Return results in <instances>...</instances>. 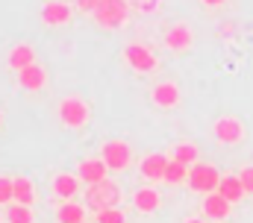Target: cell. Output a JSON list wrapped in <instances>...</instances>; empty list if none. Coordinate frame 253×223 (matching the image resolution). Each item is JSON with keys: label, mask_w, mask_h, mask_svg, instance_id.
Returning <instances> with one entry per match:
<instances>
[{"label": "cell", "mask_w": 253, "mask_h": 223, "mask_svg": "<svg viewBox=\"0 0 253 223\" xmlns=\"http://www.w3.org/2000/svg\"><path fill=\"white\" fill-rule=\"evenodd\" d=\"M121 203V191L112 179H103L97 185H88L85 191V206L94 209V212H103V209H115Z\"/></svg>", "instance_id": "obj_1"}, {"label": "cell", "mask_w": 253, "mask_h": 223, "mask_svg": "<svg viewBox=\"0 0 253 223\" xmlns=\"http://www.w3.org/2000/svg\"><path fill=\"white\" fill-rule=\"evenodd\" d=\"M221 173L212 165H194L189 170V188L194 194H215L218 185H221Z\"/></svg>", "instance_id": "obj_2"}, {"label": "cell", "mask_w": 253, "mask_h": 223, "mask_svg": "<svg viewBox=\"0 0 253 223\" xmlns=\"http://www.w3.org/2000/svg\"><path fill=\"white\" fill-rule=\"evenodd\" d=\"M91 15H94V21H97L100 27L115 30V27H121L126 21V3L124 0H100Z\"/></svg>", "instance_id": "obj_3"}, {"label": "cell", "mask_w": 253, "mask_h": 223, "mask_svg": "<svg viewBox=\"0 0 253 223\" xmlns=\"http://www.w3.org/2000/svg\"><path fill=\"white\" fill-rule=\"evenodd\" d=\"M103 162L109 170H124L129 165V159H132V150H129V144L124 141H109V144H103Z\"/></svg>", "instance_id": "obj_4"}, {"label": "cell", "mask_w": 253, "mask_h": 223, "mask_svg": "<svg viewBox=\"0 0 253 223\" xmlns=\"http://www.w3.org/2000/svg\"><path fill=\"white\" fill-rule=\"evenodd\" d=\"M59 117H62L65 126H83L85 120H88V109H85V103L83 100H77V97H68L62 100V106H59Z\"/></svg>", "instance_id": "obj_5"}, {"label": "cell", "mask_w": 253, "mask_h": 223, "mask_svg": "<svg viewBox=\"0 0 253 223\" xmlns=\"http://www.w3.org/2000/svg\"><path fill=\"white\" fill-rule=\"evenodd\" d=\"M126 62L135 68V71H141V74H147V71H153L156 68V56L150 53L147 47H141V44H129L124 50Z\"/></svg>", "instance_id": "obj_6"}, {"label": "cell", "mask_w": 253, "mask_h": 223, "mask_svg": "<svg viewBox=\"0 0 253 223\" xmlns=\"http://www.w3.org/2000/svg\"><path fill=\"white\" fill-rule=\"evenodd\" d=\"M230 200H224L218 191L215 194H206V200H203V215H206V221H227L230 218Z\"/></svg>", "instance_id": "obj_7"}, {"label": "cell", "mask_w": 253, "mask_h": 223, "mask_svg": "<svg viewBox=\"0 0 253 223\" xmlns=\"http://www.w3.org/2000/svg\"><path fill=\"white\" fill-rule=\"evenodd\" d=\"M242 123L239 120H233V117H221L218 123H215V138L221 141V144H236L239 138H242Z\"/></svg>", "instance_id": "obj_8"}, {"label": "cell", "mask_w": 253, "mask_h": 223, "mask_svg": "<svg viewBox=\"0 0 253 223\" xmlns=\"http://www.w3.org/2000/svg\"><path fill=\"white\" fill-rule=\"evenodd\" d=\"M106 170H109V167H106L103 159H88V162L80 165V179L88 182V185H97V182L106 179Z\"/></svg>", "instance_id": "obj_9"}, {"label": "cell", "mask_w": 253, "mask_h": 223, "mask_svg": "<svg viewBox=\"0 0 253 223\" xmlns=\"http://www.w3.org/2000/svg\"><path fill=\"white\" fill-rule=\"evenodd\" d=\"M165 167H168V159L162 153H153L141 162V176L144 179H165Z\"/></svg>", "instance_id": "obj_10"}, {"label": "cell", "mask_w": 253, "mask_h": 223, "mask_svg": "<svg viewBox=\"0 0 253 223\" xmlns=\"http://www.w3.org/2000/svg\"><path fill=\"white\" fill-rule=\"evenodd\" d=\"M177 100H180V91H177L174 82H162V85L153 88V103H156V106L171 109V106H177Z\"/></svg>", "instance_id": "obj_11"}, {"label": "cell", "mask_w": 253, "mask_h": 223, "mask_svg": "<svg viewBox=\"0 0 253 223\" xmlns=\"http://www.w3.org/2000/svg\"><path fill=\"white\" fill-rule=\"evenodd\" d=\"M218 194H221L224 200H230V203H239L248 191H245V185H242V179H239V176H224V179H221V185H218Z\"/></svg>", "instance_id": "obj_12"}, {"label": "cell", "mask_w": 253, "mask_h": 223, "mask_svg": "<svg viewBox=\"0 0 253 223\" xmlns=\"http://www.w3.org/2000/svg\"><path fill=\"white\" fill-rule=\"evenodd\" d=\"M18 82H21L27 91H39V88L44 85V71H42L39 65H30V68L18 71Z\"/></svg>", "instance_id": "obj_13"}, {"label": "cell", "mask_w": 253, "mask_h": 223, "mask_svg": "<svg viewBox=\"0 0 253 223\" xmlns=\"http://www.w3.org/2000/svg\"><path fill=\"white\" fill-rule=\"evenodd\" d=\"M71 18V9L65 6V3H44V9H42V21L44 24H65Z\"/></svg>", "instance_id": "obj_14"}, {"label": "cell", "mask_w": 253, "mask_h": 223, "mask_svg": "<svg viewBox=\"0 0 253 223\" xmlns=\"http://www.w3.org/2000/svg\"><path fill=\"white\" fill-rule=\"evenodd\" d=\"M30 65H36V53H33V47H27V44H18V47L9 53V68H15V71H24V68H30Z\"/></svg>", "instance_id": "obj_15"}, {"label": "cell", "mask_w": 253, "mask_h": 223, "mask_svg": "<svg viewBox=\"0 0 253 223\" xmlns=\"http://www.w3.org/2000/svg\"><path fill=\"white\" fill-rule=\"evenodd\" d=\"M132 203H135L138 212H156V209H159V194H156L153 188H141V191H135Z\"/></svg>", "instance_id": "obj_16"}, {"label": "cell", "mask_w": 253, "mask_h": 223, "mask_svg": "<svg viewBox=\"0 0 253 223\" xmlns=\"http://www.w3.org/2000/svg\"><path fill=\"white\" fill-rule=\"evenodd\" d=\"M77 188H80V182H77L74 176H68V173H59V176L53 179V194L62 197V200H71V197L77 194Z\"/></svg>", "instance_id": "obj_17"}, {"label": "cell", "mask_w": 253, "mask_h": 223, "mask_svg": "<svg viewBox=\"0 0 253 223\" xmlns=\"http://www.w3.org/2000/svg\"><path fill=\"white\" fill-rule=\"evenodd\" d=\"M165 44H168L171 50H186V47L191 44L189 27H174V30H168V36H165Z\"/></svg>", "instance_id": "obj_18"}, {"label": "cell", "mask_w": 253, "mask_h": 223, "mask_svg": "<svg viewBox=\"0 0 253 223\" xmlns=\"http://www.w3.org/2000/svg\"><path fill=\"white\" fill-rule=\"evenodd\" d=\"M56 218H59V223H83L85 209H83L80 203H65V206H59Z\"/></svg>", "instance_id": "obj_19"}, {"label": "cell", "mask_w": 253, "mask_h": 223, "mask_svg": "<svg viewBox=\"0 0 253 223\" xmlns=\"http://www.w3.org/2000/svg\"><path fill=\"white\" fill-rule=\"evenodd\" d=\"M33 197H36L33 182H30V179H24V176H18V179H15V203L30 206V203H33Z\"/></svg>", "instance_id": "obj_20"}, {"label": "cell", "mask_w": 253, "mask_h": 223, "mask_svg": "<svg viewBox=\"0 0 253 223\" xmlns=\"http://www.w3.org/2000/svg\"><path fill=\"white\" fill-rule=\"evenodd\" d=\"M183 179H189V167L183 165V162H168V167H165V179L162 182H171V185H177V182H183Z\"/></svg>", "instance_id": "obj_21"}, {"label": "cell", "mask_w": 253, "mask_h": 223, "mask_svg": "<svg viewBox=\"0 0 253 223\" xmlns=\"http://www.w3.org/2000/svg\"><path fill=\"white\" fill-rule=\"evenodd\" d=\"M6 218H9V223H33V209H30V206L15 203V206H9Z\"/></svg>", "instance_id": "obj_22"}, {"label": "cell", "mask_w": 253, "mask_h": 223, "mask_svg": "<svg viewBox=\"0 0 253 223\" xmlns=\"http://www.w3.org/2000/svg\"><path fill=\"white\" fill-rule=\"evenodd\" d=\"M174 159L177 162H183V165H197V147L194 144H180L177 150H174Z\"/></svg>", "instance_id": "obj_23"}, {"label": "cell", "mask_w": 253, "mask_h": 223, "mask_svg": "<svg viewBox=\"0 0 253 223\" xmlns=\"http://www.w3.org/2000/svg\"><path fill=\"white\" fill-rule=\"evenodd\" d=\"M97 223H126V218L121 209H103L97 212Z\"/></svg>", "instance_id": "obj_24"}, {"label": "cell", "mask_w": 253, "mask_h": 223, "mask_svg": "<svg viewBox=\"0 0 253 223\" xmlns=\"http://www.w3.org/2000/svg\"><path fill=\"white\" fill-rule=\"evenodd\" d=\"M15 200V179L0 176V203H12Z\"/></svg>", "instance_id": "obj_25"}, {"label": "cell", "mask_w": 253, "mask_h": 223, "mask_svg": "<svg viewBox=\"0 0 253 223\" xmlns=\"http://www.w3.org/2000/svg\"><path fill=\"white\" fill-rule=\"evenodd\" d=\"M239 179H242L245 191H248V194H253V167H245V170L239 173Z\"/></svg>", "instance_id": "obj_26"}, {"label": "cell", "mask_w": 253, "mask_h": 223, "mask_svg": "<svg viewBox=\"0 0 253 223\" xmlns=\"http://www.w3.org/2000/svg\"><path fill=\"white\" fill-rule=\"evenodd\" d=\"M100 0H77V6L83 9V12H94V6H97Z\"/></svg>", "instance_id": "obj_27"}, {"label": "cell", "mask_w": 253, "mask_h": 223, "mask_svg": "<svg viewBox=\"0 0 253 223\" xmlns=\"http://www.w3.org/2000/svg\"><path fill=\"white\" fill-rule=\"evenodd\" d=\"M203 3H206V6H221L224 0H203Z\"/></svg>", "instance_id": "obj_28"}, {"label": "cell", "mask_w": 253, "mask_h": 223, "mask_svg": "<svg viewBox=\"0 0 253 223\" xmlns=\"http://www.w3.org/2000/svg\"><path fill=\"white\" fill-rule=\"evenodd\" d=\"M186 223H206V221H197V218H191V221H186Z\"/></svg>", "instance_id": "obj_29"}, {"label": "cell", "mask_w": 253, "mask_h": 223, "mask_svg": "<svg viewBox=\"0 0 253 223\" xmlns=\"http://www.w3.org/2000/svg\"><path fill=\"white\" fill-rule=\"evenodd\" d=\"M83 223H85V221H83Z\"/></svg>", "instance_id": "obj_30"}]
</instances>
